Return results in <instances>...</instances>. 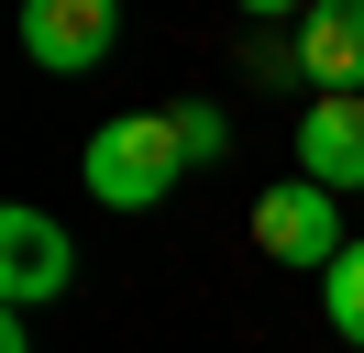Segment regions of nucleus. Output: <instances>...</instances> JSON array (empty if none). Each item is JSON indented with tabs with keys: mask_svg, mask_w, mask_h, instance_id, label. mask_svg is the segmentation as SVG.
I'll return each instance as SVG.
<instances>
[{
	"mask_svg": "<svg viewBox=\"0 0 364 353\" xmlns=\"http://www.w3.org/2000/svg\"><path fill=\"white\" fill-rule=\"evenodd\" d=\"M188 144H177V110H122V122L89 132V154H77V176H89L100 210H155L166 188H177Z\"/></svg>",
	"mask_w": 364,
	"mask_h": 353,
	"instance_id": "f257e3e1",
	"label": "nucleus"
},
{
	"mask_svg": "<svg viewBox=\"0 0 364 353\" xmlns=\"http://www.w3.org/2000/svg\"><path fill=\"white\" fill-rule=\"evenodd\" d=\"M254 243H265L276 265H320V276L353 254V243H342V199H331V188H309V176H287V188L254 199Z\"/></svg>",
	"mask_w": 364,
	"mask_h": 353,
	"instance_id": "f03ea898",
	"label": "nucleus"
},
{
	"mask_svg": "<svg viewBox=\"0 0 364 353\" xmlns=\"http://www.w3.org/2000/svg\"><path fill=\"white\" fill-rule=\"evenodd\" d=\"M67 276H77V243L55 232L33 199H11V210H0V298H11V320L45 309V298H67Z\"/></svg>",
	"mask_w": 364,
	"mask_h": 353,
	"instance_id": "7ed1b4c3",
	"label": "nucleus"
},
{
	"mask_svg": "<svg viewBox=\"0 0 364 353\" xmlns=\"http://www.w3.org/2000/svg\"><path fill=\"white\" fill-rule=\"evenodd\" d=\"M111 0H23V56L45 66V78H89L100 56H111Z\"/></svg>",
	"mask_w": 364,
	"mask_h": 353,
	"instance_id": "20e7f679",
	"label": "nucleus"
},
{
	"mask_svg": "<svg viewBox=\"0 0 364 353\" xmlns=\"http://www.w3.org/2000/svg\"><path fill=\"white\" fill-rule=\"evenodd\" d=\"M298 66L320 78V100H364V0H320L298 22Z\"/></svg>",
	"mask_w": 364,
	"mask_h": 353,
	"instance_id": "39448f33",
	"label": "nucleus"
},
{
	"mask_svg": "<svg viewBox=\"0 0 364 353\" xmlns=\"http://www.w3.org/2000/svg\"><path fill=\"white\" fill-rule=\"evenodd\" d=\"M298 176L309 188H364V100H309V122H298Z\"/></svg>",
	"mask_w": 364,
	"mask_h": 353,
	"instance_id": "423d86ee",
	"label": "nucleus"
},
{
	"mask_svg": "<svg viewBox=\"0 0 364 353\" xmlns=\"http://www.w3.org/2000/svg\"><path fill=\"white\" fill-rule=\"evenodd\" d=\"M320 298H331V331H342V342L364 353V243H353V254L331 265V276H320Z\"/></svg>",
	"mask_w": 364,
	"mask_h": 353,
	"instance_id": "0eeeda50",
	"label": "nucleus"
},
{
	"mask_svg": "<svg viewBox=\"0 0 364 353\" xmlns=\"http://www.w3.org/2000/svg\"><path fill=\"white\" fill-rule=\"evenodd\" d=\"M177 144H188V166H210V154L232 144V122H221L210 100H177Z\"/></svg>",
	"mask_w": 364,
	"mask_h": 353,
	"instance_id": "6e6552de",
	"label": "nucleus"
}]
</instances>
